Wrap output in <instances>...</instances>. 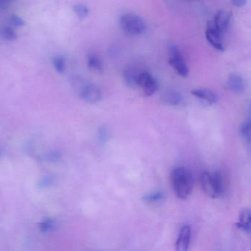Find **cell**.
I'll list each match as a JSON object with an SVG mask.
<instances>
[{"mask_svg":"<svg viewBox=\"0 0 251 251\" xmlns=\"http://www.w3.org/2000/svg\"><path fill=\"white\" fill-rule=\"evenodd\" d=\"M172 188L177 198L185 200L190 197L194 187L191 172L184 167L173 169L170 174Z\"/></svg>","mask_w":251,"mask_h":251,"instance_id":"1","label":"cell"},{"mask_svg":"<svg viewBox=\"0 0 251 251\" xmlns=\"http://www.w3.org/2000/svg\"><path fill=\"white\" fill-rule=\"evenodd\" d=\"M201 186L208 197L217 198L225 193V182L223 175L219 172H203L201 175Z\"/></svg>","mask_w":251,"mask_h":251,"instance_id":"2","label":"cell"},{"mask_svg":"<svg viewBox=\"0 0 251 251\" xmlns=\"http://www.w3.org/2000/svg\"><path fill=\"white\" fill-rule=\"evenodd\" d=\"M119 25L122 31L130 36H139L146 30V24L144 20L133 13L123 14L119 19Z\"/></svg>","mask_w":251,"mask_h":251,"instance_id":"3","label":"cell"},{"mask_svg":"<svg viewBox=\"0 0 251 251\" xmlns=\"http://www.w3.org/2000/svg\"><path fill=\"white\" fill-rule=\"evenodd\" d=\"M169 63L180 76L187 77L189 74V68L184 60V56L178 47L171 44L169 47Z\"/></svg>","mask_w":251,"mask_h":251,"instance_id":"4","label":"cell"},{"mask_svg":"<svg viewBox=\"0 0 251 251\" xmlns=\"http://www.w3.org/2000/svg\"><path fill=\"white\" fill-rule=\"evenodd\" d=\"M232 20V14L225 10H220L213 16L212 19L209 20L207 26L214 29L220 34L224 35L227 31Z\"/></svg>","mask_w":251,"mask_h":251,"instance_id":"5","label":"cell"},{"mask_svg":"<svg viewBox=\"0 0 251 251\" xmlns=\"http://www.w3.org/2000/svg\"><path fill=\"white\" fill-rule=\"evenodd\" d=\"M137 87H140L147 96H151L158 89L156 79L148 72H140L137 79Z\"/></svg>","mask_w":251,"mask_h":251,"instance_id":"6","label":"cell"},{"mask_svg":"<svg viewBox=\"0 0 251 251\" xmlns=\"http://www.w3.org/2000/svg\"><path fill=\"white\" fill-rule=\"evenodd\" d=\"M80 97L83 101L88 103H97L102 99V92L97 85L86 83L80 89Z\"/></svg>","mask_w":251,"mask_h":251,"instance_id":"7","label":"cell"},{"mask_svg":"<svg viewBox=\"0 0 251 251\" xmlns=\"http://www.w3.org/2000/svg\"><path fill=\"white\" fill-rule=\"evenodd\" d=\"M191 238V228L189 225L184 226L181 229L177 242H176L175 251H188Z\"/></svg>","mask_w":251,"mask_h":251,"instance_id":"8","label":"cell"},{"mask_svg":"<svg viewBox=\"0 0 251 251\" xmlns=\"http://www.w3.org/2000/svg\"><path fill=\"white\" fill-rule=\"evenodd\" d=\"M206 39L212 44V47L220 51H223L225 50L223 35L220 34L217 30L207 26L206 30Z\"/></svg>","mask_w":251,"mask_h":251,"instance_id":"9","label":"cell"},{"mask_svg":"<svg viewBox=\"0 0 251 251\" xmlns=\"http://www.w3.org/2000/svg\"><path fill=\"white\" fill-rule=\"evenodd\" d=\"M193 95L197 99L203 101L208 105H213L218 100L217 94L209 89H197L192 91Z\"/></svg>","mask_w":251,"mask_h":251,"instance_id":"10","label":"cell"},{"mask_svg":"<svg viewBox=\"0 0 251 251\" xmlns=\"http://www.w3.org/2000/svg\"><path fill=\"white\" fill-rule=\"evenodd\" d=\"M227 86L229 89L234 93L242 94L245 92V81L240 75L233 73L229 76Z\"/></svg>","mask_w":251,"mask_h":251,"instance_id":"11","label":"cell"},{"mask_svg":"<svg viewBox=\"0 0 251 251\" xmlns=\"http://www.w3.org/2000/svg\"><path fill=\"white\" fill-rule=\"evenodd\" d=\"M251 213L248 209H244L239 213V221L236 223V227L239 230L250 233L251 232Z\"/></svg>","mask_w":251,"mask_h":251,"instance_id":"12","label":"cell"},{"mask_svg":"<svg viewBox=\"0 0 251 251\" xmlns=\"http://www.w3.org/2000/svg\"><path fill=\"white\" fill-rule=\"evenodd\" d=\"M163 101L167 105L176 106L182 103L183 97L177 90L168 89L163 95Z\"/></svg>","mask_w":251,"mask_h":251,"instance_id":"13","label":"cell"},{"mask_svg":"<svg viewBox=\"0 0 251 251\" xmlns=\"http://www.w3.org/2000/svg\"><path fill=\"white\" fill-rule=\"evenodd\" d=\"M140 71L135 67H128L124 73V80L127 86L131 88L137 87V79Z\"/></svg>","mask_w":251,"mask_h":251,"instance_id":"14","label":"cell"},{"mask_svg":"<svg viewBox=\"0 0 251 251\" xmlns=\"http://www.w3.org/2000/svg\"><path fill=\"white\" fill-rule=\"evenodd\" d=\"M87 64L89 69L102 73L103 71V64L100 58L95 53H91L87 56Z\"/></svg>","mask_w":251,"mask_h":251,"instance_id":"15","label":"cell"},{"mask_svg":"<svg viewBox=\"0 0 251 251\" xmlns=\"http://www.w3.org/2000/svg\"><path fill=\"white\" fill-rule=\"evenodd\" d=\"M164 194L162 192H155V193H151L147 194L143 197V201L147 203H155L161 201L164 198Z\"/></svg>","mask_w":251,"mask_h":251,"instance_id":"16","label":"cell"},{"mask_svg":"<svg viewBox=\"0 0 251 251\" xmlns=\"http://www.w3.org/2000/svg\"><path fill=\"white\" fill-rule=\"evenodd\" d=\"M53 64L58 73H63L66 68V62L63 56H58L53 58Z\"/></svg>","mask_w":251,"mask_h":251,"instance_id":"17","label":"cell"},{"mask_svg":"<svg viewBox=\"0 0 251 251\" xmlns=\"http://www.w3.org/2000/svg\"><path fill=\"white\" fill-rule=\"evenodd\" d=\"M1 37L7 41H13L17 39V34L11 27H5L1 30Z\"/></svg>","mask_w":251,"mask_h":251,"instance_id":"18","label":"cell"},{"mask_svg":"<svg viewBox=\"0 0 251 251\" xmlns=\"http://www.w3.org/2000/svg\"><path fill=\"white\" fill-rule=\"evenodd\" d=\"M56 221L53 219L47 218L40 223L39 229L41 232L47 233L51 232L56 228Z\"/></svg>","mask_w":251,"mask_h":251,"instance_id":"19","label":"cell"},{"mask_svg":"<svg viewBox=\"0 0 251 251\" xmlns=\"http://www.w3.org/2000/svg\"><path fill=\"white\" fill-rule=\"evenodd\" d=\"M74 11L77 17L80 19H84L89 14V8L83 4H77L74 5Z\"/></svg>","mask_w":251,"mask_h":251,"instance_id":"20","label":"cell"},{"mask_svg":"<svg viewBox=\"0 0 251 251\" xmlns=\"http://www.w3.org/2000/svg\"><path fill=\"white\" fill-rule=\"evenodd\" d=\"M241 134L245 141L249 144L251 141V121L249 118L242 124L241 127Z\"/></svg>","mask_w":251,"mask_h":251,"instance_id":"21","label":"cell"},{"mask_svg":"<svg viewBox=\"0 0 251 251\" xmlns=\"http://www.w3.org/2000/svg\"><path fill=\"white\" fill-rule=\"evenodd\" d=\"M109 138V128L106 126H102L98 130V140L99 143L104 145Z\"/></svg>","mask_w":251,"mask_h":251,"instance_id":"22","label":"cell"},{"mask_svg":"<svg viewBox=\"0 0 251 251\" xmlns=\"http://www.w3.org/2000/svg\"><path fill=\"white\" fill-rule=\"evenodd\" d=\"M61 154L59 151L53 150V151H49L47 154L44 155V158L46 161H50V162H57L60 159Z\"/></svg>","mask_w":251,"mask_h":251,"instance_id":"23","label":"cell"},{"mask_svg":"<svg viewBox=\"0 0 251 251\" xmlns=\"http://www.w3.org/2000/svg\"><path fill=\"white\" fill-rule=\"evenodd\" d=\"M11 22L16 27H23V26L25 25V21L21 17L17 15L12 16V17H11Z\"/></svg>","mask_w":251,"mask_h":251,"instance_id":"24","label":"cell"},{"mask_svg":"<svg viewBox=\"0 0 251 251\" xmlns=\"http://www.w3.org/2000/svg\"><path fill=\"white\" fill-rule=\"evenodd\" d=\"M11 5L10 1L7 0H0V11H3L8 9V7Z\"/></svg>","mask_w":251,"mask_h":251,"instance_id":"25","label":"cell"},{"mask_svg":"<svg viewBox=\"0 0 251 251\" xmlns=\"http://www.w3.org/2000/svg\"><path fill=\"white\" fill-rule=\"evenodd\" d=\"M232 3L236 7H242L246 4V0H233Z\"/></svg>","mask_w":251,"mask_h":251,"instance_id":"26","label":"cell"},{"mask_svg":"<svg viewBox=\"0 0 251 251\" xmlns=\"http://www.w3.org/2000/svg\"><path fill=\"white\" fill-rule=\"evenodd\" d=\"M1 155H2V152H1V150H0V157H1Z\"/></svg>","mask_w":251,"mask_h":251,"instance_id":"27","label":"cell"}]
</instances>
